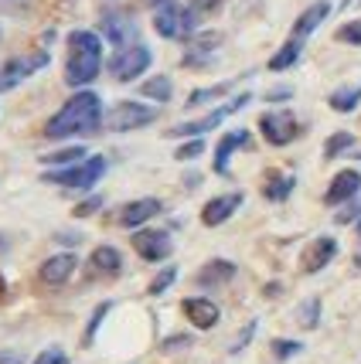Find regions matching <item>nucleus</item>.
Instances as JSON below:
<instances>
[{
    "label": "nucleus",
    "instance_id": "obj_26",
    "mask_svg": "<svg viewBox=\"0 0 361 364\" xmlns=\"http://www.w3.org/2000/svg\"><path fill=\"white\" fill-rule=\"evenodd\" d=\"M171 79H167V75H154V79H147L143 82V95H147V99H157V102H167V99H171Z\"/></svg>",
    "mask_w": 361,
    "mask_h": 364
},
{
    "label": "nucleus",
    "instance_id": "obj_17",
    "mask_svg": "<svg viewBox=\"0 0 361 364\" xmlns=\"http://www.w3.org/2000/svg\"><path fill=\"white\" fill-rule=\"evenodd\" d=\"M103 31H106V38L116 48H126V45H133V38H137V24L126 14H106L103 17Z\"/></svg>",
    "mask_w": 361,
    "mask_h": 364
},
{
    "label": "nucleus",
    "instance_id": "obj_40",
    "mask_svg": "<svg viewBox=\"0 0 361 364\" xmlns=\"http://www.w3.org/2000/svg\"><path fill=\"white\" fill-rule=\"evenodd\" d=\"M0 364H24L21 350H0Z\"/></svg>",
    "mask_w": 361,
    "mask_h": 364
},
{
    "label": "nucleus",
    "instance_id": "obj_34",
    "mask_svg": "<svg viewBox=\"0 0 361 364\" xmlns=\"http://www.w3.org/2000/svg\"><path fill=\"white\" fill-rule=\"evenodd\" d=\"M338 41H347V45H361V21H351L338 31Z\"/></svg>",
    "mask_w": 361,
    "mask_h": 364
},
{
    "label": "nucleus",
    "instance_id": "obj_11",
    "mask_svg": "<svg viewBox=\"0 0 361 364\" xmlns=\"http://www.w3.org/2000/svg\"><path fill=\"white\" fill-rule=\"evenodd\" d=\"M75 266H79V259H75L72 252H62V255L45 259V262H41V269H38V276H41V283H48V286H62V283L72 279Z\"/></svg>",
    "mask_w": 361,
    "mask_h": 364
},
{
    "label": "nucleus",
    "instance_id": "obj_22",
    "mask_svg": "<svg viewBox=\"0 0 361 364\" xmlns=\"http://www.w3.org/2000/svg\"><path fill=\"white\" fill-rule=\"evenodd\" d=\"M300 51H303V38H290V41H286V45H283L280 51H276V55L269 58V68H273V72H283V68H290V65L300 58Z\"/></svg>",
    "mask_w": 361,
    "mask_h": 364
},
{
    "label": "nucleus",
    "instance_id": "obj_25",
    "mask_svg": "<svg viewBox=\"0 0 361 364\" xmlns=\"http://www.w3.org/2000/svg\"><path fill=\"white\" fill-rule=\"evenodd\" d=\"M221 38L219 34H204V38H198L194 45L188 48V55H184V65H198V62H204L211 51H215V45H219Z\"/></svg>",
    "mask_w": 361,
    "mask_h": 364
},
{
    "label": "nucleus",
    "instance_id": "obj_31",
    "mask_svg": "<svg viewBox=\"0 0 361 364\" xmlns=\"http://www.w3.org/2000/svg\"><path fill=\"white\" fill-rule=\"evenodd\" d=\"M174 279H177V269H174V266H167V269H164L157 279L150 283V289H147V293H150V296H160V293H164V289H167Z\"/></svg>",
    "mask_w": 361,
    "mask_h": 364
},
{
    "label": "nucleus",
    "instance_id": "obj_44",
    "mask_svg": "<svg viewBox=\"0 0 361 364\" xmlns=\"http://www.w3.org/2000/svg\"><path fill=\"white\" fill-rule=\"evenodd\" d=\"M358 238H361V222H358ZM358 266H361V255H358Z\"/></svg>",
    "mask_w": 361,
    "mask_h": 364
},
{
    "label": "nucleus",
    "instance_id": "obj_19",
    "mask_svg": "<svg viewBox=\"0 0 361 364\" xmlns=\"http://www.w3.org/2000/svg\"><path fill=\"white\" fill-rule=\"evenodd\" d=\"M330 14V4L328 0H317L314 7H307L303 14H300V21L293 24V38H307V34H314L317 28H320V21Z\"/></svg>",
    "mask_w": 361,
    "mask_h": 364
},
{
    "label": "nucleus",
    "instance_id": "obj_38",
    "mask_svg": "<svg viewBox=\"0 0 361 364\" xmlns=\"http://www.w3.org/2000/svg\"><path fill=\"white\" fill-rule=\"evenodd\" d=\"M164 348H167V350L191 348V337H188V333H177V337H167V341H164Z\"/></svg>",
    "mask_w": 361,
    "mask_h": 364
},
{
    "label": "nucleus",
    "instance_id": "obj_7",
    "mask_svg": "<svg viewBox=\"0 0 361 364\" xmlns=\"http://www.w3.org/2000/svg\"><path fill=\"white\" fill-rule=\"evenodd\" d=\"M259 129H263V136H266L273 146H283V143H290V140H297L300 136V123H297V116H293L290 109L263 112Z\"/></svg>",
    "mask_w": 361,
    "mask_h": 364
},
{
    "label": "nucleus",
    "instance_id": "obj_37",
    "mask_svg": "<svg viewBox=\"0 0 361 364\" xmlns=\"http://www.w3.org/2000/svg\"><path fill=\"white\" fill-rule=\"evenodd\" d=\"M361 215V201H355V205H347L345 211H338V225H347V222H355Z\"/></svg>",
    "mask_w": 361,
    "mask_h": 364
},
{
    "label": "nucleus",
    "instance_id": "obj_3",
    "mask_svg": "<svg viewBox=\"0 0 361 364\" xmlns=\"http://www.w3.org/2000/svg\"><path fill=\"white\" fill-rule=\"evenodd\" d=\"M106 174V157H85L79 164H68L65 171H48V184H62V188H79L89 191L93 184H99V177Z\"/></svg>",
    "mask_w": 361,
    "mask_h": 364
},
{
    "label": "nucleus",
    "instance_id": "obj_45",
    "mask_svg": "<svg viewBox=\"0 0 361 364\" xmlns=\"http://www.w3.org/2000/svg\"><path fill=\"white\" fill-rule=\"evenodd\" d=\"M0 249H4V238H0Z\"/></svg>",
    "mask_w": 361,
    "mask_h": 364
},
{
    "label": "nucleus",
    "instance_id": "obj_4",
    "mask_svg": "<svg viewBox=\"0 0 361 364\" xmlns=\"http://www.w3.org/2000/svg\"><path fill=\"white\" fill-rule=\"evenodd\" d=\"M198 28V17L191 7H181L177 0H167V4H160L157 14H154V31L160 38H188L194 34Z\"/></svg>",
    "mask_w": 361,
    "mask_h": 364
},
{
    "label": "nucleus",
    "instance_id": "obj_10",
    "mask_svg": "<svg viewBox=\"0 0 361 364\" xmlns=\"http://www.w3.org/2000/svg\"><path fill=\"white\" fill-rule=\"evenodd\" d=\"M249 102V95L242 92L239 99H232L229 106H221V109H215V112H208L204 119H194V123H181V127H174L171 129V136H202V133H208V129H215L225 119V116H232V112H239L242 106Z\"/></svg>",
    "mask_w": 361,
    "mask_h": 364
},
{
    "label": "nucleus",
    "instance_id": "obj_14",
    "mask_svg": "<svg viewBox=\"0 0 361 364\" xmlns=\"http://www.w3.org/2000/svg\"><path fill=\"white\" fill-rule=\"evenodd\" d=\"M157 215H160L157 198H140V201H130V205L116 215V222L123 225V228H140L143 222H150V218H157Z\"/></svg>",
    "mask_w": 361,
    "mask_h": 364
},
{
    "label": "nucleus",
    "instance_id": "obj_36",
    "mask_svg": "<svg viewBox=\"0 0 361 364\" xmlns=\"http://www.w3.org/2000/svg\"><path fill=\"white\" fill-rule=\"evenodd\" d=\"M202 150H204V140H191V143H184V146H177L174 157L177 160H194V157H202Z\"/></svg>",
    "mask_w": 361,
    "mask_h": 364
},
{
    "label": "nucleus",
    "instance_id": "obj_41",
    "mask_svg": "<svg viewBox=\"0 0 361 364\" xmlns=\"http://www.w3.org/2000/svg\"><path fill=\"white\" fill-rule=\"evenodd\" d=\"M191 4H194V11H211L219 0H191Z\"/></svg>",
    "mask_w": 361,
    "mask_h": 364
},
{
    "label": "nucleus",
    "instance_id": "obj_27",
    "mask_svg": "<svg viewBox=\"0 0 361 364\" xmlns=\"http://www.w3.org/2000/svg\"><path fill=\"white\" fill-rule=\"evenodd\" d=\"M79 160H85V146H68V150H58V154H48V157H41V164L68 167V164H79Z\"/></svg>",
    "mask_w": 361,
    "mask_h": 364
},
{
    "label": "nucleus",
    "instance_id": "obj_33",
    "mask_svg": "<svg viewBox=\"0 0 361 364\" xmlns=\"http://www.w3.org/2000/svg\"><path fill=\"white\" fill-rule=\"evenodd\" d=\"M34 364H68V354L62 348H45L34 358Z\"/></svg>",
    "mask_w": 361,
    "mask_h": 364
},
{
    "label": "nucleus",
    "instance_id": "obj_24",
    "mask_svg": "<svg viewBox=\"0 0 361 364\" xmlns=\"http://www.w3.org/2000/svg\"><path fill=\"white\" fill-rule=\"evenodd\" d=\"M358 102H361V82H358V85H347V89L330 92V109H334V112H351Z\"/></svg>",
    "mask_w": 361,
    "mask_h": 364
},
{
    "label": "nucleus",
    "instance_id": "obj_1",
    "mask_svg": "<svg viewBox=\"0 0 361 364\" xmlns=\"http://www.w3.org/2000/svg\"><path fill=\"white\" fill-rule=\"evenodd\" d=\"M103 99L95 92H75L62 109L48 119L45 136L48 140H65V136H85V133H95L103 127Z\"/></svg>",
    "mask_w": 361,
    "mask_h": 364
},
{
    "label": "nucleus",
    "instance_id": "obj_20",
    "mask_svg": "<svg viewBox=\"0 0 361 364\" xmlns=\"http://www.w3.org/2000/svg\"><path fill=\"white\" fill-rule=\"evenodd\" d=\"M236 276V262L229 259H211L202 272H198V286H221Z\"/></svg>",
    "mask_w": 361,
    "mask_h": 364
},
{
    "label": "nucleus",
    "instance_id": "obj_35",
    "mask_svg": "<svg viewBox=\"0 0 361 364\" xmlns=\"http://www.w3.org/2000/svg\"><path fill=\"white\" fill-rule=\"evenodd\" d=\"M317 310H320V300H310L300 306V323L303 327H317Z\"/></svg>",
    "mask_w": 361,
    "mask_h": 364
},
{
    "label": "nucleus",
    "instance_id": "obj_32",
    "mask_svg": "<svg viewBox=\"0 0 361 364\" xmlns=\"http://www.w3.org/2000/svg\"><path fill=\"white\" fill-rule=\"evenodd\" d=\"M300 350H303V344H300V341H273V354H276L280 361L293 358V354H300Z\"/></svg>",
    "mask_w": 361,
    "mask_h": 364
},
{
    "label": "nucleus",
    "instance_id": "obj_43",
    "mask_svg": "<svg viewBox=\"0 0 361 364\" xmlns=\"http://www.w3.org/2000/svg\"><path fill=\"white\" fill-rule=\"evenodd\" d=\"M147 4H157V7H160V4H167V0H147Z\"/></svg>",
    "mask_w": 361,
    "mask_h": 364
},
{
    "label": "nucleus",
    "instance_id": "obj_39",
    "mask_svg": "<svg viewBox=\"0 0 361 364\" xmlns=\"http://www.w3.org/2000/svg\"><path fill=\"white\" fill-rule=\"evenodd\" d=\"M95 208H103V198H99V194H95V198H89L85 205H79V208H75V215H79V218H85V215H93Z\"/></svg>",
    "mask_w": 361,
    "mask_h": 364
},
{
    "label": "nucleus",
    "instance_id": "obj_42",
    "mask_svg": "<svg viewBox=\"0 0 361 364\" xmlns=\"http://www.w3.org/2000/svg\"><path fill=\"white\" fill-rule=\"evenodd\" d=\"M290 95V89H276V92H269V99H286Z\"/></svg>",
    "mask_w": 361,
    "mask_h": 364
},
{
    "label": "nucleus",
    "instance_id": "obj_30",
    "mask_svg": "<svg viewBox=\"0 0 361 364\" xmlns=\"http://www.w3.org/2000/svg\"><path fill=\"white\" fill-rule=\"evenodd\" d=\"M110 310H113V303L106 300V303H99L93 310V320H89V333H85V344H93V337H95V331H99V323L110 317Z\"/></svg>",
    "mask_w": 361,
    "mask_h": 364
},
{
    "label": "nucleus",
    "instance_id": "obj_12",
    "mask_svg": "<svg viewBox=\"0 0 361 364\" xmlns=\"http://www.w3.org/2000/svg\"><path fill=\"white\" fill-rule=\"evenodd\" d=\"M239 205H242V194H239V191L221 194V198H211V201L202 208V222L208 225V228H215V225L229 222V218L239 211Z\"/></svg>",
    "mask_w": 361,
    "mask_h": 364
},
{
    "label": "nucleus",
    "instance_id": "obj_21",
    "mask_svg": "<svg viewBox=\"0 0 361 364\" xmlns=\"http://www.w3.org/2000/svg\"><path fill=\"white\" fill-rule=\"evenodd\" d=\"M89 266H93L99 276L106 272V276H116V272L123 269V255L116 252L113 245H99L93 255H89Z\"/></svg>",
    "mask_w": 361,
    "mask_h": 364
},
{
    "label": "nucleus",
    "instance_id": "obj_18",
    "mask_svg": "<svg viewBox=\"0 0 361 364\" xmlns=\"http://www.w3.org/2000/svg\"><path fill=\"white\" fill-rule=\"evenodd\" d=\"M249 143V133L246 129H232L219 140V150H215V174H229V157L236 154L239 146Z\"/></svg>",
    "mask_w": 361,
    "mask_h": 364
},
{
    "label": "nucleus",
    "instance_id": "obj_29",
    "mask_svg": "<svg viewBox=\"0 0 361 364\" xmlns=\"http://www.w3.org/2000/svg\"><path fill=\"white\" fill-rule=\"evenodd\" d=\"M351 143H355V136H351V133H334V136L328 140V146H324V157H328V160L338 157V154H341V150H347Z\"/></svg>",
    "mask_w": 361,
    "mask_h": 364
},
{
    "label": "nucleus",
    "instance_id": "obj_6",
    "mask_svg": "<svg viewBox=\"0 0 361 364\" xmlns=\"http://www.w3.org/2000/svg\"><path fill=\"white\" fill-rule=\"evenodd\" d=\"M154 119H157V109H150V106H140V102H116V106L106 112L103 127L113 129V133H126V129L147 127V123H154Z\"/></svg>",
    "mask_w": 361,
    "mask_h": 364
},
{
    "label": "nucleus",
    "instance_id": "obj_9",
    "mask_svg": "<svg viewBox=\"0 0 361 364\" xmlns=\"http://www.w3.org/2000/svg\"><path fill=\"white\" fill-rule=\"evenodd\" d=\"M133 249L140 259L147 262H160V259H167L174 249V242L167 232H157V228H140V232H133Z\"/></svg>",
    "mask_w": 361,
    "mask_h": 364
},
{
    "label": "nucleus",
    "instance_id": "obj_28",
    "mask_svg": "<svg viewBox=\"0 0 361 364\" xmlns=\"http://www.w3.org/2000/svg\"><path fill=\"white\" fill-rule=\"evenodd\" d=\"M232 89V82H221V85H211V89H198V92H191L188 106H204V102H211V99H219Z\"/></svg>",
    "mask_w": 361,
    "mask_h": 364
},
{
    "label": "nucleus",
    "instance_id": "obj_16",
    "mask_svg": "<svg viewBox=\"0 0 361 364\" xmlns=\"http://www.w3.org/2000/svg\"><path fill=\"white\" fill-rule=\"evenodd\" d=\"M334 255H338V242H334V238H328V235L314 238L310 249L303 252V272H320Z\"/></svg>",
    "mask_w": 361,
    "mask_h": 364
},
{
    "label": "nucleus",
    "instance_id": "obj_5",
    "mask_svg": "<svg viewBox=\"0 0 361 364\" xmlns=\"http://www.w3.org/2000/svg\"><path fill=\"white\" fill-rule=\"evenodd\" d=\"M150 58H154V55H150V48L126 45L110 58V75L116 82H133L137 75H143V72L150 68Z\"/></svg>",
    "mask_w": 361,
    "mask_h": 364
},
{
    "label": "nucleus",
    "instance_id": "obj_13",
    "mask_svg": "<svg viewBox=\"0 0 361 364\" xmlns=\"http://www.w3.org/2000/svg\"><path fill=\"white\" fill-rule=\"evenodd\" d=\"M181 310H184V317L198 327V331H211L215 323H219V306L211 300H204V296H191V300L181 303Z\"/></svg>",
    "mask_w": 361,
    "mask_h": 364
},
{
    "label": "nucleus",
    "instance_id": "obj_15",
    "mask_svg": "<svg viewBox=\"0 0 361 364\" xmlns=\"http://www.w3.org/2000/svg\"><path fill=\"white\" fill-rule=\"evenodd\" d=\"M358 191H361V174L358 171H341V174L330 181L324 201H328V205H345V201H351Z\"/></svg>",
    "mask_w": 361,
    "mask_h": 364
},
{
    "label": "nucleus",
    "instance_id": "obj_2",
    "mask_svg": "<svg viewBox=\"0 0 361 364\" xmlns=\"http://www.w3.org/2000/svg\"><path fill=\"white\" fill-rule=\"evenodd\" d=\"M103 72V41L93 31H72L68 34V62H65V82L72 89H82L95 82Z\"/></svg>",
    "mask_w": 361,
    "mask_h": 364
},
{
    "label": "nucleus",
    "instance_id": "obj_8",
    "mask_svg": "<svg viewBox=\"0 0 361 364\" xmlns=\"http://www.w3.org/2000/svg\"><path fill=\"white\" fill-rule=\"evenodd\" d=\"M48 65V51H31V55H21L14 62H7L0 68V92H11L14 85H21L24 79H31L38 68Z\"/></svg>",
    "mask_w": 361,
    "mask_h": 364
},
{
    "label": "nucleus",
    "instance_id": "obj_23",
    "mask_svg": "<svg viewBox=\"0 0 361 364\" xmlns=\"http://www.w3.org/2000/svg\"><path fill=\"white\" fill-rule=\"evenodd\" d=\"M293 184H297V181H293L290 174H276V171H273V174L266 177V188H263V194H266L269 201H283V198H290Z\"/></svg>",
    "mask_w": 361,
    "mask_h": 364
}]
</instances>
